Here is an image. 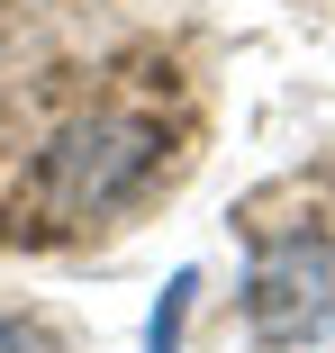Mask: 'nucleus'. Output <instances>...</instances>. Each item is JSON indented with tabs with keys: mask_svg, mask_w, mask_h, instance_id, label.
I'll return each mask as SVG.
<instances>
[{
	"mask_svg": "<svg viewBox=\"0 0 335 353\" xmlns=\"http://www.w3.org/2000/svg\"><path fill=\"white\" fill-rule=\"evenodd\" d=\"M154 163H163V127H145V118H73L45 145V190L73 208V218H100V208H127L145 181H154Z\"/></svg>",
	"mask_w": 335,
	"mask_h": 353,
	"instance_id": "nucleus-1",
	"label": "nucleus"
},
{
	"mask_svg": "<svg viewBox=\"0 0 335 353\" xmlns=\"http://www.w3.org/2000/svg\"><path fill=\"white\" fill-rule=\"evenodd\" d=\"M245 335L299 353L335 335V236H281L245 281Z\"/></svg>",
	"mask_w": 335,
	"mask_h": 353,
	"instance_id": "nucleus-2",
	"label": "nucleus"
},
{
	"mask_svg": "<svg viewBox=\"0 0 335 353\" xmlns=\"http://www.w3.org/2000/svg\"><path fill=\"white\" fill-rule=\"evenodd\" d=\"M190 290H199V281H190V272H172V290H163V308H154V326H145V353H181V317H190Z\"/></svg>",
	"mask_w": 335,
	"mask_h": 353,
	"instance_id": "nucleus-3",
	"label": "nucleus"
},
{
	"mask_svg": "<svg viewBox=\"0 0 335 353\" xmlns=\"http://www.w3.org/2000/svg\"><path fill=\"white\" fill-rule=\"evenodd\" d=\"M0 353H54V344H45L37 326H0Z\"/></svg>",
	"mask_w": 335,
	"mask_h": 353,
	"instance_id": "nucleus-4",
	"label": "nucleus"
}]
</instances>
